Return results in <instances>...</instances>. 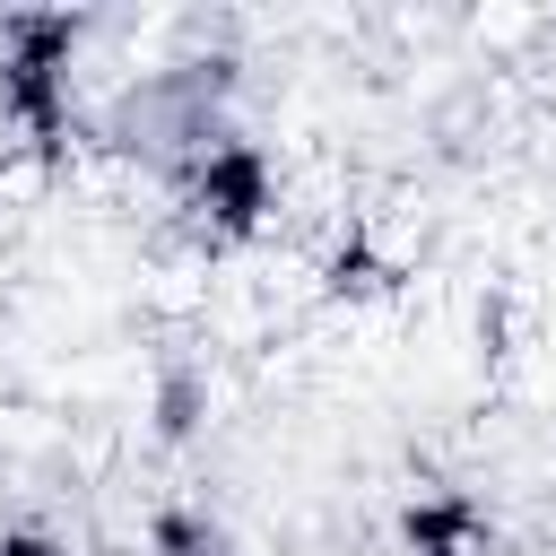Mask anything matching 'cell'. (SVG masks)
<instances>
[{
  "label": "cell",
  "instance_id": "cell-1",
  "mask_svg": "<svg viewBox=\"0 0 556 556\" xmlns=\"http://www.w3.org/2000/svg\"><path fill=\"white\" fill-rule=\"evenodd\" d=\"M78 35H87V17H61V9L0 17V113L43 156H61V139H70V61H78Z\"/></svg>",
  "mask_w": 556,
  "mask_h": 556
},
{
  "label": "cell",
  "instance_id": "cell-2",
  "mask_svg": "<svg viewBox=\"0 0 556 556\" xmlns=\"http://www.w3.org/2000/svg\"><path fill=\"white\" fill-rule=\"evenodd\" d=\"M174 191H182V217H191L208 243H252V235L269 226V208H278V174H269L261 139H243V130L200 139V148L182 156Z\"/></svg>",
  "mask_w": 556,
  "mask_h": 556
},
{
  "label": "cell",
  "instance_id": "cell-3",
  "mask_svg": "<svg viewBox=\"0 0 556 556\" xmlns=\"http://www.w3.org/2000/svg\"><path fill=\"white\" fill-rule=\"evenodd\" d=\"M400 547L408 556H495V521H486L478 495L434 486V495H408L400 504Z\"/></svg>",
  "mask_w": 556,
  "mask_h": 556
},
{
  "label": "cell",
  "instance_id": "cell-4",
  "mask_svg": "<svg viewBox=\"0 0 556 556\" xmlns=\"http://www.w3.org/2000/svg\"><path fill=\"white\" fill-rule=\"evenodd\" d=\"M148 417H156V443H191L200 417H208V374H200V365H165Z\"/></svg>",
  "mask_w": 556,
  "mask_h": 556
},
{
  "label": "cell",
  "instance_id": "cell-5",
  "mask_svg": "<svg viewBox=\"0 0 556 556\" xmlns=\"http://www.w3.org/2000/svg\"><path fill=\"white\" fill-rule=\"evenodd\" d=\"M148 547H156V556H226V530H217V513H200V504H165V513L148 521Z\"/></svg>",
  "mask_w": 556,
  "mask_h": 556
},
{
  "label": "cell",
  "instance_id": "cell-6",
  "mask_svg": "<svg viewBox=\"0 0 556 556\" xmlns=\"http://www.w3.org/2000/svg\"><path fill=\"white\" fill-rule=\"evenodd\" d=\"M382 278H391V269H382V261H374L365 243H348V252H330V295H374Z\"/></svg>",
  "mask_w": 556,
  "mask_h": 556
},
{
  "label": "cell",
  "instance_id": "cell-7",
  "mask_svg": "<svg viewBox=\"0 0 556 556\" xmlns=\"http://www.w3.org/2000/svg\"><path fill=\"white\" fill-rule=\"evenodd\" d=\"M0 556H70V539L43 521H17V530H0Z\"/></svg>",
  "mask_w": 556,
  "mask_h": 556
}]
</instances>
